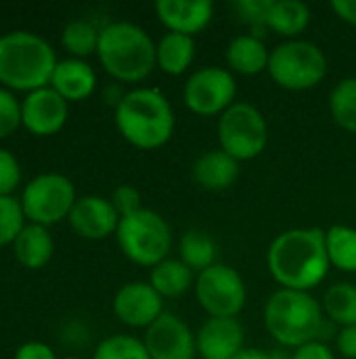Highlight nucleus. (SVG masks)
<instances>
[{"label":"nucleus","instance_id":"nucleus-39","mask_svg":"<svg viewBox=\"0 0 356 359\" xmlns=\"http://www.w3.org/2000/svg\"><path fill=\"white\" fill-rule=\"evenodd\" d=\"M332 11L342 21L356 25V0H332Z\"/></svg>","mask_w":356,"mask_h":359},{"label":"nucleus","instance_id":"nucleus-24","mask_svg":"<svg viewBox=\"0 0 356 359\" xmlns=\"http://www.w3.org/2000/svg\"><path fill=\"white\" fill-rule=\"evenodd\" d=\"M149 284L157 290L162 299H176L185 294L193 284V271L180 259H166L151 269Z\"/></svg>","mask_w":356,"mask_h":359},{"label":"nucleus","instance_id":"nucleus-33","mask_svg":"<svg viewBox=\"0 0 356 359\" xmlns=\"http://www.w3.org/2000/svg\"><path fill=\"white\" fill-rule=\"evenodd\" d=\"M273 2L275 0H237L233 8L237 11L241 21H245L252 29H260L266 27Z\"/></svg>","mask_w":356,"mask_h":359},{"label":"nucleus","instance_id":"nucleus-15","mask_svg":"<svg viewBox=\"0 0 356 359\" xmlns=\"http://www.w3.org/2000/svg\"><path fill=\"white\" fill-rule=\"evenodd\" d=\"M120 215L111 200L103 196H82L73 204L67 221L69 227L84 240H105L118 231Z\"/></svg>","mask_w":356,"mask_h":359},{"label":"nucleus","instance_id":"nucleus-27","mask_svg":"<svg viewBox=\"0 0 356 359\" xmlns=\"http://www.w3.org/2000/svg\"><path fill=\"white\" fill-rule=\"evenodd\" d=\"M325 316L340 324L342 328L356 326V286L355 284H336L323 297Z\"/></svg>","mask_w":356,"mask_h":359},{"label":"nucleus","instance_id":"nucleus-23","mask_svg":"<svg viewBox=\"0 0 356 359\" xmlns=\"http://www.w3.org/2000/svg\"><path fill=\"white\" fill-rule=\"evenodd\" d=\"M311 23V8L300 0H275L269 13L266 27L275 34L296 40Z\"/></svg>","mask_w":356,"mask_h":359},{"label":"nucleus","instance_id":"nucleus-17","mask_svg":"<svg viewBox=\"0 0 356 359\" xmlns=\"http://www.w3.org/2000/svg\"><path fill=\"white\" fill-rule=\"evenodd\" d=\"M155 13L168 32L193 38L210 25L214 17V4L210 0H157Z\"/></svg>","mask_w":356,"mask_h":359},{"label":"nucleus","instance_id":"nucleus-7","mask_svg":"<svg viewBox=\"0 0 356 359\" xmlns=\"http://www.w3.org/2000/svg\"><path fill=\"white\" fill-rule=\"evenodd\" d=\"M271 78L287 90H308L321 84L327 74V59L321 46L308 40H285L271 50Z\"/></svg>","mask_w":356,"mask_h":359},{"label":"nucleus","instance_id":"nucleus-31","mask_svg":"<svg viewBox=\"0 0 356 359\" xmlns=\"http://www.w3.org/2000/svg\"><path fill=\"white\" fill-rule=\"evenodd\" d=\"M25 212L21 206V200L15 196H2L0 198V248L2 246H13L21 229L27 225L25 223Z\"/></svg>","mask_w":356,"mask_h":359},{"label":"nucleus","instance_id":"nucleus-25","mask_svg":"<svg viewBox=\"0 0 356 359\" xmlns=\"http://www.w3.org/2000/svg\"><path fill=\"white\" fill-rule=\"evenodd\" d=\"M178 252H180V261L195 273H201L206 269H210L212 265H216V242L212 240V236H208L206 231L199 229H191L187 233H183L180 244H178Z\"/></svg>","mask_w":356,"mask_h":359},{"label":"nucleus","instance_id":"nucleus-37","mask_svg":"<svg viewBox=\"0 0 356 359\" xmlns=\"http://www.w3.org/2000/svg\"><path fill=\"white\" fill-rule=\"evenodd\" d=\"M292 359H336V355H334V351L325 343L313 341L308 345H302V347L294 349Z\"/></svg>","mask_w":356,"mask_h":359},{"label":"nucleus","instance_id":"nucleus-3","mask_svg":"<svg viewBox=\"0 0 356 359\" xmlns=\"http://www.w3.org/2000/svg\"><path fill=\"white\" fill-rule=\"evenodd\" d=\"M97 57L118 82H141L157 67V44L141 25L113 21L101 27Z\"/></svg>","mask_w":356,"mask_h":359},{"label":"nucleus","instance_id":"nucleus-13","mask_svg":"<svg viewBox=\"0 0 356 359\" xmlns=\"http://www.w3.org/2000/svg\"><path fill=\"white\" fill-rule=\"evenodd\" d=\"M151 359H193L197 353L195 334L174 313H164L155 320L143 339Z\"/></svg>","mask_w":356,"mask_h":359},{"label":"nucleus","instance_id":"nucleus-28","mask_svg":"<svg viewBox=\"0 0 356 359\" xmlns=\"http://www.w3.org/2000/svg\"><path fill=\"white\" fill-rule=\"evenodd\" d=\"M99 36H101V29L94 27V23L86 19H73L63 27L61 44L73 59H84L97 53Z\"/></svg>","mask_w":356,"mask_h":359},{"label":"nucleus","instance_id":"nucleus-18","mask_svg":"<svg viewBox=\"0 0 356 359\" xmlns=\"http://www.w3.org/2000/svg\"><path fill=\"white\" fill-rule=\"evenodd\" d=\"M50 88H55L67 103L84 101L97 88V74L88 61L69 57L57 63L50 78Z\"/></svg>","mask_w":356,"mask_h":359},{"label":"nucleus","instance_id":"nucleus-14","mask_svg":"<svg viewBox=\"0 0 356 359\" xmlns=\"http://www.w3.org/2000/svg\"><path fill=\"white\" fill-rule=\"evenodd\" d=\"M115 318L130 328H149L164 311V299L149 282H128L113 297Z\"/></svg>","mask_w":356,"mask_h":359},{"label":"nucleus","instance_id":"nucleus-41","mask_svg":"<svg viewBox=\"0 0 356 359\" xmlns=\"http://www.w3.org/2000/svg\"><path fill=\"white\" fill-rule=\"evenodd\" d=\"M271 359H292V353H287L283 349H277V351H271Z\"/></svg>","mask_w":356,"mask_h":359},{"label":"nucleus","instance_id":"nucleus-19","mask_svg":"<svg viewBox=\"0 0 356 359\" xmlns=\"http://www.w3.org/2000/svg\"><path fill=\"white\" fill-rule=\"evenodd\" d=\"M239 177V162L222 149L199 156L193 164V181L208 191H225Z\"/></svg>","mask_w":356,"mask_h":359},{"label":"nucleus","instance_id":"nucleus-16","mask_svg":"<svg viewBox=\"0 0 356 359\" xmlns=\"http://www.w3.org/2000/svg\"><path fill=\"white\" fill-rule=\"evenodd\" d=\"M243 341L245 332L237 318H208L195 334L201 359H233L245 349Z\"/></svg>","mask_w":356,"mask_h":359},{"label":"nucleus","instance_id":"nucleus-4","mask_svg":"<svg viewBox=\"0 0 356 359\" xmlns=\"http://www.w3.org/2000/svg\"><path fill=\"white\" fill-rule=\"evenodd\" d=\"M115 126L130 145L157 149L174 133V111L157 88H134L115 107Z\"/></svg>","mask_w":356,"mask_h":359},{"label":"nucleus","instance_id":"nucleus-20","mask_svg":"<svg viewBox=\"0 0 356 359\" xmlns=\"http://www.w3.org/2000/svg\"><path fill=\"white\" fill-rule=\"evenodd\" d=\"M13 252L21 267L36 271V269H42L44 265H48V261L52 259L55 240H52L48 227L27 223L21 229V233L17 236V240L13 242Z\"/></svg>","mask_w":356,"mask_h":359},{"label":"nucleus","instance_id":"nucleus-42","mask_svg":"<svg viewBox=\"0 0 356 359\" xmlns=\"http://www.w3.org/2000/svg\"><path fill=\"white\" fill-rule=\"evenodd\" d=\"M63 359H80V358H63Z\"/></svg>","mask_w":356,"mask_h":359},{"label":"nucleus","instance_id":"nucleus-1","mask_svg":"<svg viewBox=\"0 0 356 359\" xmlns=\"http://www.w3.org/2000/svg\"><path fill=\"white\" fill-rule=\"evenodd\" d=\"M269 271L287 290L311 292L332 267L325 246V231L319 227H298L279 233L266 255Z\"/></svg>","mask_w":356,"mask_h":359},{"label":"nucleus","instance_id":"nucleus-40","mask_svg":"<svg viewBox=\"0 0 356 359\" xmlns=\"http://www.w3.org/2000/svg\"><path fill=\"white\" fill-rule=\"evenodd\" d=\"M233 359H271V351H264V349H243L241 353H237Z\"/></svg>","mask_w":356,"mask_h":359},{"label":"nucleus","instance_id":"nucleus-35","mask_svg":"<svg viewBox=\"0 0 356 359\" xmlns=\"http://www.w3.org/2000/svg\"><path fill=\"white\" fill-rule=\"evenodd\" d=\"M111 204L115 206L120 217H128V215L143 208L141 206V194L132 185H120L111 196Z\"/></svg>","mask_w":356,"mask_h":359},{"label":"nucleus","instance_id":"nucleus-2","mask_svg":"<svg viewBox=\"0 0 356 359\" xmlns=\"http://www.w3.org/2000/svg\"><path fill=\"white\" fill-rule=\"evenodd\" d=\"M57 63L52 46L36 32L15 29L0 36V84L8 90L34 93L50 86Z\"/></svg>","mask_w":356,"mask_h":359},{"label":"nucleus","instance_id":"nucleus-9","mask_svg":"<svg viewBox=\"0 0 356 359\" xmlns=\"http://www.w3.org/2000/svg\"><path fill=\"white\" fill-rule=\"evenodd\" d=\"M19 200L27 223L50 227L69 217L78 196L69 177L61 172H42L27 181Z\"/></svg>","mask_w":356,"mask_h":359},{"label":"nucleus","instance_id":"nucleus-12","mask_svg":"<svg viewBox=\"0 0 356 359\" xmlns=\"http://www.w3.org/2000/svg\"><path fill=\"white\" fill-rule=\"evenodd\" d=\"M69 118V103L50 86L27 93L21 101V126L34 137L57 135Z\"/></svg>","mask_w":356,"mask_h":359},{"label":"nucleus","instance_id":"nucleus-10","mask_svg":"<svg viewBox=\"0 0 356 359\" xmlns=\"http://www.w3.org/2000/svg\"><path fill=\"white\" fill-rule=\"evenodd\" d=\"M195 297L210 318H237L248 301L243 278L229 265L216 263L197 273Z\"/></svg>","mask_w":356,"mask_h":359},{"label":"nucleus","instance_id":"nucleus-8","mask_svg":"<svg viewBox=\"0 0 356 359\" xmlns=\"http://www.w3.org/2000/svg\"><path fill=\"white\" fill-rule=\"evenodd\" d=\"M220 149L237 162L258 158L269 143V124L258 107L235 101L218 120Z\"/></svg>","mask_w":356,"mask_h":359},{"label":"nucleus","instance_id":"nucleus-22","mask_svg":"<svg viewBox=\"0 0 356 359\" xmlns=\"http://www.w3.org/2000/svg\"><path fill=\"white\" fill-rule=\"evenodd\" d=\"M195 59V40L185 34L168 32L157 42V67L168 76L185 74Z\"/></svg>","mask_w":356,"mask_h":359},{"label":"nucleus","instance_id":"nucleus-36","mask_svg":"<svg viewBox=\"0 0 356 359\" xmlns=\"http://www.w3.org/2000/svg\"><path fill=\"white\" fill-rule=\"evenodd\" d=\"M13 359H57L55 358V351L50 345L46 343H40V341H27L23 343L17 351Z\"/></svg>","mask_w":356,"mask_h":359},{"label":"nucleus","instance_id":"nucleus-34","mask_svg":"<svg viewBox=\"0 0 356 359\" xmlns=\"http://www.w3.org/2000/svg\"><path fill=\"white\" fill-rule=\"evenodd\" d=\"M19 183H21V166L17 158L8 149L0 147V198L13 196Z\"/></svg>","mask_w":356,"mask_h":359},{"label":"nucleus","instance_id":"nucleus-26","mask_svg":"<svg viewBox=\"0 0 356 359\" xmlns=\"http://www.w3.org/2000/svg\"><path fill=\"white\" fill-rule=\"evenodd\" d=\"M327 257L334 267L346 273L356 271V229L348 225H334L325 231Z\"/></svg>","mask_w":356,"mask_h":359},{"label":"nucleus","instance_id":"nucleus-21","mask_svg":"<svg viewBox=\"0 0 356 359\" xmlns=\"http://www.w3.org/2000/svg\"><path fill=\"white\" fill-rule=\"evenodd\" d=\"M269 59H271V50L266 48L264 40L252 34L237 36L227 46L229 67L243 76H256L269 69Z\"/></svg>","mask_w":356,"mask_h":359},{"label":"nucleus","instance_id":"nucleus-5","mask_svg":"<svg viewBox=\"0 0 356 359\" xmlns=\"http://www.w3.org/2000/svg\"><path fill=\"white\" fill-rule=\"evenodd\" d=\"M264 326L285 349H298L319 341L323 330V307L311 292L281 288L264 305Z\"/></svg>","mask_w":356,"mask_h":359},{"label":"nucleus","instance_id":"nucleus-32","mask_svg":"<svg viewBox=\"0 0 356 359\" xmlns=\"http://www.w3.org/2000/svg\"><path fill=\"white\" fill-rule=\"evenodd\" d=\"M21 126V101L13 90L0 86V139L10 137Z\"/></svg>","mask_w":356,"mask_h":359},{"label":"nucleus","instance_id":"nucleus-38","mask_svg":"<svg viewBox=\"0 0 356 359\" xmlns=\"http://www.w3.org/2000/svg\"><path fill=\"white\" fill-rule=\"evenodd\" d=\"M338 351L348 359H356V326L342 328L338 334Z\"/></svg>","mask_w":356,"mask_h":359},{"label":"nucleus","instance_id":"nucleus-11","mask_svg":"<svg viewBox=\"0 0 356 359\" xmlns=\"http://www.w3.org/2000/svg\"><path fill=\"white\" fill-rule=\"evenodd\" d=\"M183 97L197 116H222L235 103L237 82L229 69L208 65L189 76Z\"/></svg>","mask_w":356,"mask_h":359},{"label":"nucleus","instance_id":"nucleus-6","mask_svg":"<svg viewBox=\"0 0 356 359\" xmlns=\"http://www.w3.org/2000/svg\"><path fill=\"white\" fill-rule=\"evenodd\" d=\"M118 246L126 259L143 267H155L168 259L172 248V231L162 215L149 208H141L120 219Z\"/></svg>","mask_w":356,"mask_h":359},{"label":"nucleus","instance_id":"nucleus-30","mask_svg":"<svg viewBox=\"0 0 356 359\" xmlns=\"http://www.w3.org/2000/svg\"><path fill=\"white\" fill-rule=\"evenodd\" d=\"M92 359H151L143 341L128 334H113L99 343Z\"/></svg>","mask_w":356,"mask_h":359},{"label":"nucleus","instance_id":"nucleus-29","mask_svg":"<svg viewBox=\"0 0 356 359\" xmlns=\"http://www.w3.org/2000/svg\"><path fill=\"white\" fill-rule=\"evenodd\" d=\"M329 109L334 122L348 130L356 133V78H344L336 84L329 97Z\"/></svg>","mask_w":356,"mask_h":359}]
</instances>
